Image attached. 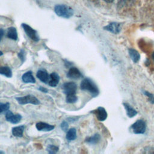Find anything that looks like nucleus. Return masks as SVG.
Instances as JSON below:
<instances>
[{
  "mask_svg": "<svg viewBox=\"0 0 154 154\" xmlns=\"http://www.w3.org/2000/svg\"><path fill=\"white\" fill-rule=\"evenodd\" d=\"M35 127L39 131H51L55 128L54 125H49L45 122H38L35 125Z\"/></svg>",
  "mask_w": 154,
  "mask_h": 154,
  "instance_id": "nucleus-10",
  "label": "nucleus"
},
{
  "mask_svg": "<svg viewBox=\"0 0 154 154\" xmlns=\"http://www.w3.org/2000/svg\"><path fill=\"white\" fill-rule=\"evenodd\" d=\"M99 121H104L107 118V112L104 108L99 106L96 110L93 111Z\"/></svg>",
  "mask_w": 154,
  "mask_h": 154,
  "instance_id": "nucleus-9",
  "label": "nucleus"
},
{
  "mask_svg": "<svg viewBox=\"0 0 154 154\" xmlns=\"http://www.w3.org/2000/svg\"><path fill=\"white\" fill-rule=\"evenodd\" d=\"M46 150L50 154H55L58 152V147L54 145H49L46 147Z\"/></svg>",
  "mask_w": 154,
  "mask_h": 154,
  "instance_id": "nucleus-23",
  "label": "nucleus"
},
{
  "mask_svg": "<svg viewBox=\"0 0 154 154\" xmlns=\"http://www.w3.org/2000/svg\"><path fill=\"white\" fill-rule=\"evenodd\" d=\"M49 76H50V78L48 82V84L52 87H56L59 83L60 79V76L56 72H52V73H51Z\"/></svg>",
  "mask_w": 154,
  "mask_h": 154,
  "instance_id": "nucleus-13",
  "label": "nucleus"
},
{
  "mask_svg": "<svg viewBox=\"0 0 154 154\" xmlns=\"http://www.w3.org/2000/svg\"><path fill=\"white\" fill-rule=\"evenodd\" d=\"M152 58H153V59L154 60V52L152 54Z\"/></svg>",
  "mask_w": 154,
  "mask_h": 154,
  "instance_id": "nucleus-33",
  "label": "nucleus"
},
{
  "mask_svg": "<svg viewBox=\"0 0 154 154\" xmlns=\"http://www.w3.org/2000/svg\"><path fill=\"white\" fill-rule=\"evenodd\" d=\"M63 93L66 95L76 94L77 90V85L73 82H65L63 85Z\"/></svg>",
  "mask_w": 154,
  "mask_h": 154,
  "instance_id": "nucleus-6",
  "label": "nucleus"
},
{
  "mask_svg": "<svg viewBox=\"0 0 154 154\" xmlns=\"http://www.w3.org/2000/svg\"><path fill=\"white\" fill-rule=\"evenodd\" d=\"M104 1L106 2H108V3H110V2H112L114 0H103Z\"/></svg>",
  "mask_w": 154,
  "mask_h": 154,
  "instance_id": "nucleus-31",
  "label": "nucleus"
},
{
  "mask_svg": "<svg viewBox=\"0 0 154 154\" xmlns=\"http://www.w3.org/2000/svg\"><path fill=\"white\" fill-rule=\"evenodd\" d=\"M100 140V135L99 134H96L91 137L87 138L85 141L86 143H87L88 144H97V143H99Z\"/></svg>",
  "mask_w": 154,
  "mask_h": 154,
  "instance_id": "nucleus-18",
  "label": "nucleus"
},
{
  "mask_svg": "<svg viewBox=\"0 0 154 154\" xmlns=\"http://www.w3.org/2000/svg\"><path fill=\"white\" fill-rule=\"evenodd\" d=\"M123 105L126 111V114L129 117H133L137 114V111L128 103H123Z\"/></svg>",
  "mask_w": 154,
  "mask_h": 154,
  "instance_id": "nucleus-17",
  "label": "nucleus"
},
{
  "mask_svg": "<svg viewBox=\"0 0 154 154\" xmlns=\"http://www.w3.org/2000/svg\"><path fill=\"white\" fill-rule=\"evenodd\" d=\"M25 129V126L23 125L21 126H16L12 128L11 129V132L13 135L14 137H22L23 136V131Z\"/></svg>",
  "mask_w": 154,
  "mask_h": 154,
  "instance_id": "nucleus-15",
  "label": "nucleus"
},
{
  "mask_svg": "<svg viewBox=\"0 0 154 154\" xmlns=\"http://www.w3.org/2000/svg\"><path fill=\"white\" fill-rule=\"evenodd\" d=\"M5 152H3V151H0V153L1 154H2V153H4Z\"/></svg>",
  "mask_w": 154,
  "mask_h": 154,
  "instance_id": "nucleus-34",
  "label": "nucleus"
},
{
  "mask_svg": "<svg viewBox=\"0 0 154 154\" xmlns=\"http://www.w3.org/2000/svg\"><path fill=\"white\" fill-rule=\"evenodd\" d=\"M10 108V103H1L0 102V113L5 111H8Z\"/></svg>",
  "mask_w": 154,
  "mask_h": 154,
  "instance_id": "nucleus-24",
  "label": "nucleus"
},
{
  "mask_svg": "<svg viewBox=\"0 0 154 154\" xmlns=\"http://www.w3.org/2000/svg\"><path fill=\"white\" fill-rule=\"evenodd\" d=\"M36 76L40 81L44 83H48L50 78L49 74L45 70H38L37 72Z\"/></svg>",
  "mask_w": 154,
  "mask_h": 154,
  "instance_id": "nucleus-12",
  "label": "nucleus"
},
{
  "mask_svg": "<svg viewBox=\"0 0 154 154\" xmlns=\"http://www.w3.org/2000/svg\"><path fill=\"white\" fill-rule=\"evenodd\" d=\"M15 99L20 105H25L28 103L38 105L40 103V102L36 97L30 94L22 97H15Z\"/></svg>",
  "mask_w": 154,
  "mask_h": 154,
  "instance_id": "nucleus-3",
  "label": "nucleus"
},
{
  "mask_svg": "<svg viewBox=\"0 0 154 154\" xmlns=\"http://www.w3.org/2000/svg\"><path fill=\"white\" fill-rule=\"evenodd\" d=\"M66 101L67 103H73L77 102L78 100V97L76 96L75 94H69L66 95Z\"/></svg>",
  "mask_w": 154,
  "mask_h": 154,
  "instance_id": "nucleus-22",
  "label": "nucleus"
},
{
  "mask_svg": "<svg viewBox=\"0 0 154 154\" xmlns=\"http://www.w3.org/2000/svg\"><path fill=\"white\" fill-rule=\"evenodd\" d=\"M131 129L135 134H144L146 129V122L143 120H138L131 126Z\"/></svg>",
  "mask_w": 154,
  "mask_h": 154,
  "instance_id": "nucleus-4",
  "label": "nucleus"
},
{
  "mask_svg": "<svg viewBox=\"0 0 154 154\" xmlns=\"http://www.w3.org/2000/svg\"><path fill=\"white\" fill-rule=\"evenodd\" d=\"M7 37L10 39L17 40V30L14 27H10L8 28Z\"/></svg>",
  "mask_w": 154,
  "mask_h": 154,
  "instance_id": "nucleus-16",
  "label": "nucleus"
},
{
  "mask_svg": "<svg viewBox=\"0 0 154 154\" xmlns=\"http://www.w3.org/2000/svg\"><path fill=\"white\" fill-rule=\"evenodd\" d=\"M144 94H145L146 96H147L149 99V101L152 103H154V95L148 91H144L143 92Z\"/></svg>",
  "mask_w": 154,
  "mask_h": 154,
  "instance_id": "nucleus-25",
  "label": "nucleus"
},
{
  "mask_svg": "<svg viewBox=\"0 0 154 154\" xmlns=\"http://www.w3.org/2000/svg\"><path fill=\"white\" fill-rule=\"evenodd\" d=\"M38 90H39L40 91H42V92H43V93H47V92L48 91V90L46 88H45V87H42V86H40V87H38Z\"/></svg>",
  "mask_w": 154,
  "mask_h": 154,
  "instance_id": "nucleus-28",
  "label": "nucleus"
},
{
  "mask_svg": "<svg viewBox=\"0 0 154 154\" xmlns=\"http://www.w3.org/2000/svg\"><path fill=\"white\" fill-rule=\"evenodd\" d=\"M5 119L11 123L17 124L21 120L22 116L19 114H14L11 111L8 110L5 114Z\"/></svg>",
  "mask_w": 154,
  "mask_h": 154,
  "instance_id": "nucleus-7",
  "label": "nucleus"
},
{
  "mask_svg": "<svg viewBox=\"0 0 154 154\" xmlns=\"http://www.w3.org/2000/svg\"><path fill=\"white\" fill-rule=\"evenodd\" d=\"M120 23L117 22H112L104 27L105 29L114 34L119 33L120 31Z\"/></svg>",
  "mask_w": 154,
  "mask_h": 154,
  "instance_id": "nucleus-11",
  "label": "nucleus"
},
{
  "mask_svg": "<svg viewBox=\"0 0 154 154\" xmlns=\"http://www.w3.org/2000/svg\"><path fill=\"white\" fill-rule=\"evenodd\" d=\"M22 26L26 34L32 40L35 42H38L39 40V37L37 34V32L31 28L29 25L26 23H22Z\"/></svg>",
  "mask_w": 154,
  "mask_h": 154,
  "instance_id": "nucleus-5",
  "label": "nucleus"
},
{
  "mask_svg": "<svg viewBox=\"0 0 154 154\" xmlns=\"http://www.w3.org/2000/svg\"><path fill=\"white\" fill-rule=\"evenodd\" d=\"M4 31L2 29H0V42L1 41V39L4 35Z\"/></svg>",
  "mask_w": 154,
  "mask_h": 154,
  "instance_id": "nucleus-30",
  "label": "nucleus"
},
{
  "mask_svg": "<svg viewBox=\"0 0 154 154\" xmlns=\"http://www.w3.org/2000/svg\"><path fill=\"white\" fill-rule=\"evenodd\" d=\"M54 11L57 16L66 19L71 17L74 13L72 7L64 4L56 5L54 7Z\"/></svg>",
  "mask_w": 154,
  "mask_h": 154,
  "instance_id": "nucleus-2",
  "label": "nucleus"
},
{
  "mask_svg": "<svg viewBox=\"0 0 154 154\" xmlns=\"http://www.w3.org/2000/svg\"><path fill=\"white\" fill-rule=\"evenodd\" d=\"M66 138L69 141H73L76 138V130L75 128L68 129L66 134Z\"/></svg>",
  "mask_w": 154,
  "mask_h": 154,
  "instance_id": "nucleus-20",
  "label": "nucleus"
},
{
  "mask_svg": "<svg viewBox=\"0 0 154 154\" xmlns=\"http://www.w3.org/2000/svg\"><path fill=\"white\" fill-rule=\"evenodd\" d=\"M82 76L81 72L75 67H72L67 73V77L72 79H78Z\"/></svg>",
  "mask_w": 154,
  "mask_h": 154,
  "instance_id": "nucleus-8",
  "label": "nucleus"
},
{
  "mask_svg": "<svg viewBox=\"0 0 154 154\" xmlns=\"http://www.w3.org/2000/svg\"><path fill=\"white\" fill-rule=\"evenodd\" d=\"M78 117H70V118H68L67 120H68L69 122H75L78 119Z\"/></svg>",
  "mask_w": 154,
  "mask_h": 154,
  "instance_id": "nucleus-29",
  "label": "nucleus"
},
{
  "mask_svg": "<svg viewBox=\"0 0 154 154\" xmlns=\"http://www.w3.org/2000/svg\"><path fill=\"white\" fill-rule=\"evenodd\" d=\"M0 74L5 76L7 78H11L12 76L11 70L8 66L0 67Z\"/></svg>",
  "mask_w": 154,
  "mask_h": 154,
  "instance_id": "nucleus-21",
  "label": "nucleus"
},
{
  "mask_svg": "<svg viewBox=\"0 0 154 154\" xmlns=\"http://www.w3.org/2000/svg\"><path fill=\"white\" fill-rule=\"evenodd\" d=\"M80 88L82 90H85L90 92L93 97L97 96L99 92L97 85L89 78H84L80 84Z\"/></svg>",
  "mask_w": 154,
  "mask_h": 154,
  "instance_id": "nucleus-1",
  "label": "nucleus"
},
{
  "mask_svg": "<svg viewBox=\"0 0 154 154\" xmlns=\"http://www.w3.org/2000/svg\"><path fill=\"white\" fill-rule=\"evenodd\" d=\"M3 55V53H2V52L0 51V56H1V55Z\"/></svg>",
  "mask_w": 154,
  "mask_h": 154,
  "instance_id": "nucleus-32",
  "label": "nucleus"
},
{
  "mask_svg": "<svg viewBox=\"0 0 154 154\" xmlns=\"http://www.w3.org/2000/svg\"><path fill=\"white\" fill-rule=\"evenodd\" d=\"M60 127L62 129V130L64 132H66L68 131L69 129V124L66 121H63L61 125H60Z\"/></svg>",
  "mask_w": 154,
  "mask_h": 154,
  "instance_id": "nucleus-26",
  "label": "nucleus"
},
{
  "mask_svg": "<svg viewBox=\"0 0 154 154\" xmlns=\"http://www.w3.org/2000/svg\"><path fill=\"white\" fill-rule=\"evenodd\" d=\"M22 79L25 83L34 84L35 82V79L32 75V71H28L23 74L22 76Z\"/></svg>",
  "mask_w": 154,
  "mask_h": 154,
  "instance_id": "nucleus-14",
  "label": "nucleus"
},
{
  "mask_svg": "<svg viewBox=\"0 0 154 154\" xmlns=\"http://www.w3.org/2000/svg\"><path fill=\"white\" fill-rule=\"evenodd\" d=\"M129 54L131 58V60L134 63H137L140 58V55L136 50L134 49H129Z\"/></svg>",
  "mask_w": 154,
  "mask_h": 154,
  "instance_id": "nucleus-19",
  "label": "nucleus"
},
{
  "mask_svg": "<svg viewBox=\"0 0 154 154\" xmlns=\"http://www.w3.org/2000/svg\"><path fill=\"white\" fill-rule=\"evenodd\" d=\"M18 56L20 58V59L21 60V61L22 62H23L25 60V52L24 51V50H21L20 51V52L18 54Z\"/></svg>",
  "mask_w": 154,
  "mask_h": 154,
  "instance_id": "nucleus-27",
  "label": "nucleus"
}]
</instances>
